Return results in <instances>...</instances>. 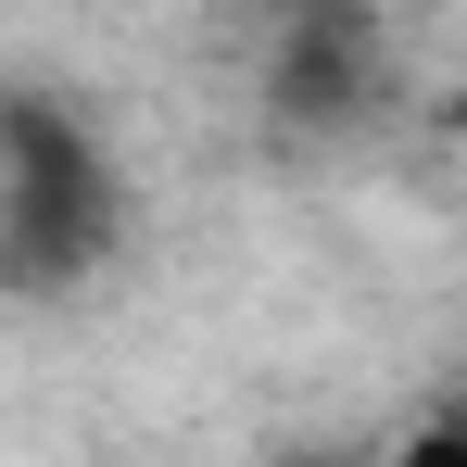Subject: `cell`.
Returning <instances> with one entry per match:
<instances>
[{
    "label": "cell",
    "instance_id": "6da1fadb",
    "mask_svg": "<svg viewBox=\"0 0 467 467\" xmlns=\"http://www.w3.org/2000/svg\"><path fill=\"white\" fill-rule=\"evenodd\" d=\"M127 240V177L77 101L13 88L0 101V291H77Z\"/></svg>",
    "mask_w": 467,
    "mask_h": 467
},
{
    "label": "cell",
    "instance_id": "7a4b0ae2",
    "mask_svg": "<svg viewBox=\"0 0 467 467\" xmlns=\"http://www.w3.org/2000/svg\"><path fill=\"white\" fill-rule=\"evenodd\" d=\"M379 467H467V404H442V417H417L404 442H391Z\"/></svg>",
    "mask_w": 467,
    "mask_h": 467
},
{
    "label": "cell",
    "instance_id": "3957f363",
    "mask_svg": "<svg viewBox=\"0 0 467 467\" xmlns=\"http://www.w3.org/2000/svg\"><path fill=\"white\" fill-rule=\"evenodd\" d=\"M316 467H354V455H316Z\"/></svg>",
    "mask_w": 467,
    "mask_h": 467
}]
</instances>
